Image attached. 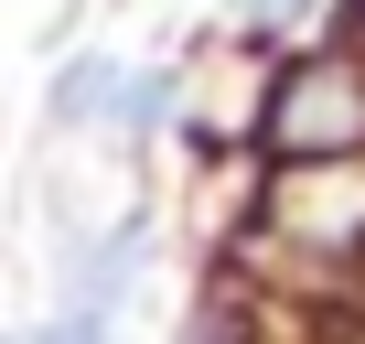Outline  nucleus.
I'll use <instances>...</instances> for the list:
<instances>
[{
	"instance_id": "7ed1b4c3",
	"label": "nucleus",
	"mask_w": 365,
	"mask_h": 344,
	"mask_svg": "<svg viewBox=\"0 0 365 344\" xmlns=\"http://www.w3.org/2000/svg\"><path fill=\"white\" fill-rule=\"evenodd\" d=\"M161 118H172V65H140V76H129L118 129H129V140H161Z\"/></svg>"
},
{
	"instance_id": "f257e3e1",
	"label": "nucleus",
	"mask_w": 365,
	"mask_h": 344,
	"mask_svg": "<svg viewBox=\"0 0 365 344\" xmlns=\"http://www.w3.org/2000/svg\"><path fill=\"white\" fill-rule=\"evenodd\" d=\"M269 140H279V151H312V161L354 151V140H365V86H354L344 65H301V76L279 86V108H269Z\"/></svg>"
},
{
	"instance_id": "39448f33",
	"label": "nucleus",
	"mask_w": 365,
	"mask_h": 344,
	"mask_svg": "<svg viewBox=\"0 0 365 344\" xmlns=\"http://www.w3.org/2000/svg\"><path fill=\"white\" fill-rule=\"evenodd\" d=\"M226 11H237L247 33H290V22H312V0H226Z\"/></svg>"
},
{
	"instance_id": "20e7f679",
	"label": "nucleus",
	"mask_w": 365,
	"mask_h": 344,
	"mask_svg": "<svg viewBox=\"0 0 365 344\" xmlns=\"http://www.w3.org/2000/svg\"><path fill=\"white\" fill-rule=\"evenodd\" d=\"M33 344H118V312H108V301H65Z\"/></svg>"
},
{
	"instance_id": "f03ea898",
	"label": "nucleus",
	"mask_w": 365,
	"mask_h": 344,
	"mask_svg": "<svg viewBox=\"0 0 365 344\" xmlns=\"http://www.w3.org/2000/svg\"><path fill=\"white\" fill-rule=\"evenodd\" d=\"M129 76H140V65H118V54H76V65L54 76V97H43L54 129H108V118L129 108Z\"/></svg>"
}]
</instances>
